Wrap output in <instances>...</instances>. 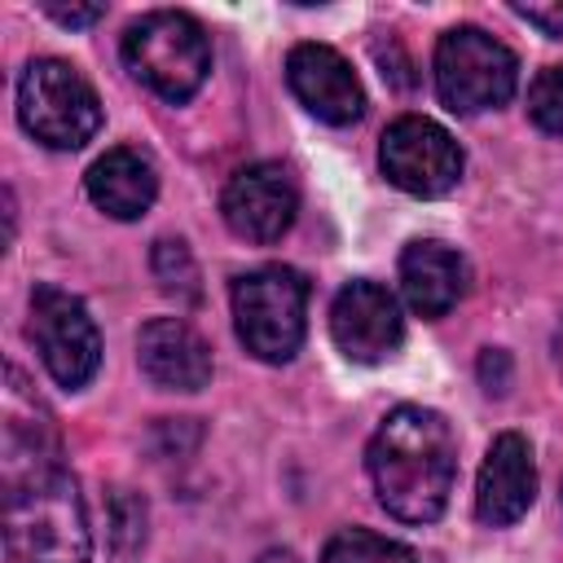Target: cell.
<instances>
[{
	"label": "cell",
	"mask_w": 563,
	"mask_h": 563,
	"mask_svg": "<svg viewBox=\"0 0 563 563\" xmlns=\"http://www.w3.org/2000/svg\"><path fill=\"white\" fill-rule=\"evenodd\" d=\"M365 466L378 493V506L400 523H431L444 515L453 475H457V444L444 413L422 405H396L369 449Z\"/></svg>",
	"instance_id": "1"
},
{
	"label": "cell",
	"mask_w": 563,
	"mask_h": 563,
	"mask_svg": "<svg viewBox=\"0 0 563 563\" xmlns=\"http://www.w3.org/2000/svg\"><path fill=\"white\" fill-rule=\"evenodd\" d=\"M4 550L13 563H88L84 497L62 466L4 484Z\"/></svg>",
	"instance_id": "2"
},
{
	"label": "cell",
	"mask_w": 563,
	"mask_h": 563,
	"mask_svg": "<svg viewBox=\"0 0 563 563\" xmlns=\"http://www.w3.org/2000/svg\"><path fill=\"white\" fill-rule=\"evenodd\" d=\"M123 66L163 101H185L211 70V40L189 13L154 9L123 31Z\"/></svg>",
	"instance_id": "3"
},
{
	"label": "cell",
	"mask_w": 563,
	"mask_h": 563,
	"mask_svg": "<svg viewBox=\"0 0 563 563\" xmlns=\"http://www.w3.org/2000/svg\"><path fill=\"white\" fill-rule=\"evenodd\" d=\"M308 282L286 264L251 268L233 282V325L251 356L282 365L303 343Z\"/></svg>",
	"instance_id": "4"
},
{
	"label": "cell",
	"mask_w": 563,
	"mask_h": 563,
	"mask_svg": "<svg viewBox=\"0 0 563 563\" xmlns=\"http://www.w3.org/2000/svg\"><path fill=\"white\" fill-rule=\"evenodd\" d=\"M18 119L48 150H79L101 128V101L70 62L35 57L18 79Z\"/></svg>",
	"instance_id": "5"
},
{
	"label": "cell",
	"mask_w": 563,
	"mask_h": 563,
	"mask_svg": "<svg viewBox=\"0 0 563 563\" xmlns=\"http://www.w3.org/2000/svg\"><path fill=\"white\" fill-rule=\"evenodd\" d=\"M435 92L453 114H479L510 101L519 84L515 53L479 26H453L435 40Z\"/></svg>",
	"instance_id": "6"
},
{
	"label": "cell",
	"mask_w": 563,
	"mask_h": 563,
	"mask_svg": "<svg viewBox=\"0 0 563 563\" xmlns=\"http://www.w3.org/2000/svg\"><path fill=\"white\" fill-rule=\"evenodd\" d=\"M31 343L40 347L44 369L62 387H84L101 365V334L84 299L62 286L31 290Z\"/></svg>",
	"instance_id": "7"
},
{
	"label": "cell",
	"mask_w": 563,
	"mask_h": 563,
	"mask_svg": "<svg viewBox=\"0 0 563 563\" xmlns=\"http://www.w3.org/2000/svg\"><path fill=\"white\" fill-rule=\"evenodd\" d=\"M378 163H383V176L413 198H440L462 180L457 141L435 119H422V114H400L396 123H387Z\"/></svg>",
	"instance_id": "8"
},
{
	"label": "cell",
	"mask_w": 563,
	"mask_h": 563,
	"mask_svg": "<svg viewBox=\"0 0 563 563\" xmlns=\"http://www.w3.org/2000/svg\"><path fill=\"white\" fill-rule=\"evenodd\" d=\"M224 224L246 242H277L299 211L295 176L282 163H246L229 176L220 194Z\"/></svg>",
	"instance_id": "9"
},
{
	"label": "cell",
	"mask_w": 563,
	"mask_h": 563,
	"mask_svg": "<svg viewBox=\"0 0 563 563\" xmlns=\"http://www.w3.org/2000/svg\"><path fill=\"white\" fill-rule=\"evenodd\" d=\"M330 334L347 361H387L405 339L400 303L378 282H347L330 303Z\"/></svg>",
	"instance_id": "10"
},
{
	"label": "cell",
	"mask_w": 563,
	"mask_h": 563,
	"mask_svg": "<svg viewBox=\"0 0 563 563\" xmlns=\"http://www.w3.org/2000/svg\"><path fill=\"white\" fill-rule=\"evenodd\" d=\"M286 84L299 97V106L321 123L343 128L365 114V88L347 57L330 44H295L286 57Z\"/></svg>",
	"instance_id": "11"
},
{
	"label": "cell",
	"mask_w": 563,
	"mask_h": 563,
	"mask_svg": "<svg viewBox=\"0 0 563 563\" xmlns=\"http://www.w3.org/2000/svg\"><path fill=\"white\" fill-rule=\"evenodd\" d=\"M136 365L163 391H202L211 383V347L180 317H154L141 325Z\"/></svg>",
	"instance_id": "12"
},
{
	"label": "cell",
	"mask_w": 563,
	"mask_h": 563,
	"mask_svg": "<svg viewBox=\"0 0 563 563\" xmlns=\"http://www.w3.org/2000/svg\"><path fill=\"white\" fill-rule=\"evenodd\" d=\"M537 497V462H532V444L519 431H501L479 466V484H475V515L488 528H506L515 519L528 515Z\"/></svg>",
	"instance_id": "13"
},
{
	"label": "cell",
	"mask_w": 563,
	"mask_h": 563,
	"mask_svg": "<svg viewBox=\"0 0 563 563\" xmlns=\"http://www.w3.org/2000/svg\"><path fill=\"white\" fill-rule=\"evenodd\" d=\"M400 290L418 317H444L466 290V260L444 242H409L400 251Z\"/></svg>",
	"instance_id": "14"
},
{
	"label": "cell",
	"mask_w": 563,
	"mask_h": 563,
	"mask_svg": "<svg viewBox=\"0 0 563 563\" xmlns=\"http://www.w3.org/2000/svg\"><path fill=\"white\" fill-rule=\"evenodd\" d=\"M84 185H88V198H92L106 216H114V220H136V216L150 211V202H154V194H158V172H154V163H150L141 150L119 145V150H106V154L88 167Z\"/></svg>",
	"instance_id": "15"
},
{
	"label": "cell",
	"mask_w": 563,
	"mask_h": 563,
	"mask_svg": "<svg viewBox=\"0 0 563 563\" xmlns=\"http://www.w3.org/2000/svg\"><path fill=\"white\" fill-rule=\"evenodd\" d=\"M321 563H418V559L409 545H400L391 537H378L369 528H343L325 541Z\"/></svg>",
	"instance_id": "16"
},
{
	"label": "cell",
	"mask_w": 563,
	"mask_h": 563,
	"mask_svg": "<svg viewBox=\"0 0 563 563\" xmlns=\"http://www.w3.org/2000/svg\"><path fill=\"white\" fill-rule=\"evenodd\" d=\"M150 264H154V277H158V286L167 295H176V299H194L198 295V264H194V255H189V246L180 238H158Z\"/></svg>",
	"instance_id": "17"
},
{
	"label": "cell",
	"mask_w": 563,
	"mask_h": 563,
	"mask_svg": "<svg viewBox=\"0 0 563 563\" xmlns=\"http://www.w3.org/2000/svg\"><path fill=\"white\" fill-rule=\"evenodd\" d=\"M528 114L541 132L563 136V62L545 66L528 88Z\"/></svg>",
	"instance_id": "18"
},
{
	"label": "cell",
	"mask_w": 563,
	"mask_h": 563,
	"mask_svg": "<svg viewBox=\"0 0 563 563\" xmlns=\"http://www.w3.org/2000/svg\"><path fill=\"white\" fill-rule=\"evenodd\" d=\"M110 541H114V550H132V545H141V537H145V506L132 497V493H114V501H110Z\"/></svg>",
	"instance_id": "19"
},
{
	"label": "cell",
	"mask_w": 563,
	"mask_h": 563,
	"mask_svg": "<svg viewBox=\"0 0 563 563\" xmlns=\"http://www.w3.org/2000/svg\"><path fill=\"white\" fill-rule=\"evenodd\" d=\"M479 383L488 387V391H506L510 387V356L501 352V347H484L479 352Z\"/></svg>",
	"instance_id": "20"
},
{
	"label": "cell",
	"mask_w": 563,
	"mask_h": 563,
	"mask_svg": "<svg viewBox=\"0 0 563 563\" xmlns=\"http://www.w3.org/2000/svg\"><path fill=\"white\" fill-rule=\"evenodd\" d=\"M44 13L62 26H92L97 18H106V4H62V0H44Z\"/></svg>",
	"instance_id": "21"
},
{
	"label": "cell",
	"mask_w": 563,
	"mask_h": 563,
	"mask_svg": "<svg viewBox=\"0 0 563 563\" xmlns=\"http://www.w3.org/2000/svg\"><path fill=\"white\" fill-rule=\"evenodd\" d=\"M515 18H523L528 26H537L545 35H563V0H554V4H515Z\"/></svg>",
	"instance_id": "22"
},
{
	"label": "cell",
	"mask_w": 563,
	"mask_h": 563,
	"mask_svg": "<svg viewBox=\"0 0 563 563\" xmlns=\"http://www.w3.org/2000/svg\"><path fill=\"white\" fill-rule=\"evenodd\" d=\"M554 356H559V369H563V325H559V334H554Z\"/></svg>",
	"instance_id": "23"
}]
</instances>
